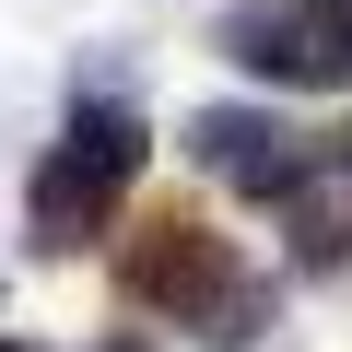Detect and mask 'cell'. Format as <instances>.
<instances>
[{
  "label": "cell",
  "mask_w": 352,
  "mask_h": 352,
  "mask_svg": "<svg viewBox=\"0 0 352 352\" xmlns=\"http://www.w3.org/2000/svg\"><path fill=\"white\" fill-rule=\"evenodd\" d=\"M282 223H294V247H282V258H294L305 282H329V270H352V200H329L317 176H305V188L282 200Z\"/></svg>",
  "instance_id": "obj_5"
},
{
  "label": "cell",
  "mask_w": 352,
  "mask_h": 352,
  "mask_svg": "<svg viewBox=\"0 0 352 352\" xmlns=\"http://www.w3.org/2000/svg\"><path fill=\"white\" fill-rule=\"evenodd\" d=\"M106 352H141V340H106Z\"/></svg>",
  "instance_id": "obj_8"
},
{
  "label": "cell",
  "mask_w": 352,
  "mask_h": 352,
  "mask_svg": "<svg viewBox=\"0 0 352 352\" xmlns=\"http://www.w3.org/2000/svg\"><path fill=\"white\" fill-rule=\"evenodd\" d=\"M0 352H36V340H0Z\"/></svg>",
  "instance_id": "obj_7"
},
{
  "label": "cell",
  "mask_w": 352,
  "mask_h": 352,
  "mask_svg": "<svg viewBox=\"0 0 352 352\" xmlns=\"http://www.w3.org/2000/svg\"><path fill=\"white\" fill-rule=\"evenodd\" d=\"M141 106L129 94H106V82H82L71 94V129L47 141V164L24 176V235H36V258H82L106 223H118V200L141 188Z\"/></svg>",
  "instance_id": "obj_2"
},
{
  "label": "cell",
  "mask_w": 352,
  "mask_h": 352,
  "mask_svg": "<svg viewBox=\"0 0 352 352\" xmlns=\"http://www.w3.org/2000/svg\"><path fill=\"white\" fill-rule=\"evenodd\" d=\"M212 47H223L247 82H282V94H329V82H352V36L317 24L305 0H247V12H223Z\"/></svg>",
  "instance_id": "obj_4"
},
{
  "label": "cell",
  "mask_w": 352,
  "mask_h": 352,
  "mask_svg": "<svg viewBox=\"0 0 352 352\" xmlns=\"http://www.w3.org/2000/svg\"><path fill=\"white\" fill-rule=\"evenodd\" d=\"M188 164L212 176V188L282 212L305 176H317V141H305L294 118H270V106H200V118H188Z\"/></svg>",
  "instance_id": "obj_3"
},
{
  "label": "cell",
  "mask_w": 352,
  "mask_h": 352,
  "mask_svg": "<svg viewBox=\"0 0 352 352\" xmlns=\"http://www.w3.org/2000/svg\"><path fill=\"white\" fill-rule=\"evenodd\" d=\"M305 12H317V24H340V36H352V0H305Z\"/></svg>",
  "instance_id": "obj_6"
},
{
  "label": "cell",
  "mask_w": 352,
  "mask_h": 352,
  "mask_svg": "<svg viewBox=\"0 0 352 352\" xmlns=\"http://www.w3.org/2000/svg\"><path fill=\"white\" fill-rule=\"evenodd\" d=\"M118 294H129L141 317H164V329L212 340V352H258L270 317H282V294H270V282L235 258V235H212L188 200H164V212L129 223V247H118Z\"/></svg>",
  "instance_id": "obj_1"
}]
</instances>
